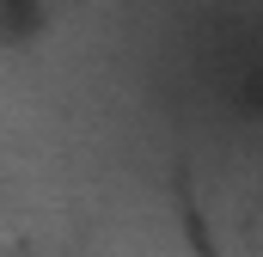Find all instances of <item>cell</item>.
<instances>
[{
	"mask_svg": "<svg viewBox=\"0 0 263 257\" xmlns=\"http://www.w3.org/2000/svg\"><path fill=\"white\" fill-rule=\"evenodd\" d=\"M190 239H196V251H202V257H214V251H208V239H202V233H190Z\"/></svg>",
	"mask_w": 263,
	"mask_h": 257,
	"instance_id": "1",
	"label": "cell"
}]
</instances>
